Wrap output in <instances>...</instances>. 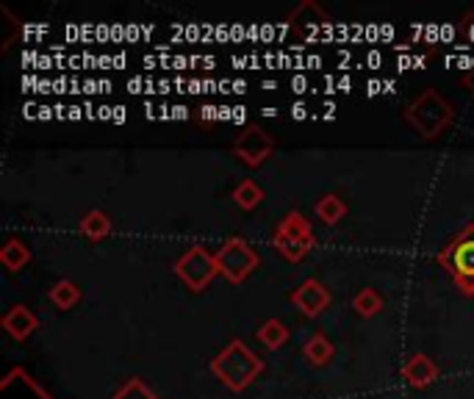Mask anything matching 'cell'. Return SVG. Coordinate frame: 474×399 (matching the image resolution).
I'll return each mask as SVG.
<instances>
[{"mask_svg":"<svg viewBox=\"0 0 474 399\" xmlns=\"http://www.w3.org/2000/svg\"><path fill=\"white\" fill-rule=\"evenodd\" d=\"M211 372H214V377L222 383V385H228L231 391H244V388H250L252 385V380L263 372V363H261V358L242 342V339H233L222 353H217L214 358H211Z\"/></svg>","mask_w":474,"mask_h":399,"instance_id":"6da1fadb","label":"cell"},{"mask_svg":"<svg viewBox=\"0 0 474 399\" xmlns=\"http://www.w3.org/2000/svg\"><path fill=\"white\" fill-rule=\"evenodd\" d=\"M405 119L414 125V130L422 139H438L441 133L449 130L455 111H452V103L441 92L425 89L419 97H414L408 103V108H405Z\"/></svg>","mask_w":474,"mask_h":399,"instance_id":"7a4b0ae2","label":"cell"},{"mask_svg":"<svg viewBox=\"0 0 474 399\" xmlns=\"http://www.w3.org/2000/svg\"><path fill=\"white\" fill-rule=\"evenodd\" d=\"M438 263L463 294L474 297V222L460 228L438 252Z\"/></svg>","mask_w":474,"mask_h":399,"instance_id":"3957f363","label":"cell"},{"mask_svg":"<svg viewBox=\"0 0 474 399\" xmlns=\"http://www.w3.org/2000/svg\"><path fill=\"white\" fill-rule=\"evenodd\" d=\"M273 244H275V250H278L286 261L297 263V261H303V258L311 252V247L316 244V236H314L311 222H308L300 211H289V214L278 222V228H275V233H273Z\"/></svg>","mask_w":474,"mask_h":399,"instance_id":"277c9868","label":"cell"},{"mask_svg":"<svg viewBox=\"0 0 474 399\" xmlns=\"http://www.w3.org/2000/svg\"><path fill=\"white\" fill-rule=\"evenodd\" d=\"M175 275L186 283V289L191 292H202L217 275H220V266H217V255H211L206 247H189L178 261H175Z\"/></svg>","mask_w":474,"mask_h":399,"instance_id":"5b68a950","label":"cell"},{"mask_svg":"<svg viewBox=\"0 0 474 399\" xmlns=\"http://www.w3.org/2000/svg\"><path fill=\"white\" fill-rule=\"evenodd\" d=\"M217 266H220V275H225L231 283H244L258 266V252L244 239L231 236L217 250Z\"/></svg>","mask_w":474,"mask_h":399,"instance_id":"8992f818","label":"cell"},{"mask_svg":"<svg viewBox=\"0 0 474 399\" xmlns=\"http://www.w3.org/2000/svg\"><path fill=\"white\" fill-rule=\"evenodd\" d=\"M233 153H236V159L244 164V167H261L263 161H269L273 159V153H275V139L269 137V133L263 130V128H258V125H247L239 137H236V142H233Z\"/></svg>","mask_w":474,"mask_h":399,"instance_id":"52a82bcc","label":"cell"},{"mask_svg":"<svg viewBox=\"0 0 474 399\" xmlns=\"http://www.w3.org/2000/svg\"><path fill=\"white\" fill-rule=\"evenodd\" d=\"M292 302H294L305 316L316 319V316L330 305V292H327L325 283H319L316 278H308V281H303V283L294 289Z\"/></svg>","mask_w":474,"mask_h":399,"instance_id":"ba28073f","label":"cell"},{"mask_svg":"<svg viewBox=\"0 0 474 399\" xmlns=\"http://www.w3.org/2000/svg\"><path fill=\"white\" fill-rule=\"evenodd\" d=\"M330 17L314 4V0H305V4H300L292 15H289V28L300 36H311L316 34L322 26H327Z\"/></svg>","mask_w":474,"mask_h":399,"instance_id":"9c48e42d","label":"cell"},{"mask_svg":"<svg viewBox=\"0 0 474 399\" xmlns=\"http://www.w3.org/2000/svg\"><path fill=\"white\" fill-rule=\"evenodd\" d=\"M402 377H405V383H408L411 388H428L438 377V366L433 363L430 355L414 353L402 366Z\"/></svg>","mask_w":474,"mask_h":399,"instance_id":"30bf717a","label":"cell"},{"mask_svg":"<svg viewBox=\"0 0 474 399\" xmlns=\"http://www.w3.org/2000/svg\"><path fill=\"white\" fill-rule=\"evenodd\" d=\"M36 327H39V319H36V313H34L31 308H26V305H15V308H9L6 316H4V330L9 332V336H12L15 342H26Z\"/></svg>","mask_w":474,"mask_h":399,"instance_id":"8fae6325","label":"cell"},{"mask_svg":"<svg viewBox=\"0 0 474 399\" xmlns=\"http://www.w3.org/2000/svg\"><path fill=\"white\" fill-rule=\"evenodd\" d=\"M255 339L266 347V350H281L286 342H289V330L281 319H266L258 332H255Z\"/></svg>","mask_w":474,"mask_h":399,"instance_id":"7c38bea8","label":"cell"},{"mask_svg":"<svg viewBox=\"0 0 474 399\" xmlns=\"http://www.w3.org/2000/svg\"><path fill=\"white\" fill-rule=\"evenodd\" d=\"M28 261H31V250L20 239H9L4 250H0V263H4L9 272H20L23 266H28Z\"/></svg>","mask_w":474,"mask_h":399,"instance_id":"4fadbf2b","label":"cell"},{"mask_svg":"<svg viewBox=\"0 0 474 399\" xmlns=\"http://www.w3.org/2000/svg\"><path fill=\"white\" fill-rule=\"evenodd\" d=\"M316 217L325 225H338L347 217V203L338 194H325V197H319V203H316Z\"/></svg>","mask_w":474,"mask_h":399,"instance_id":"5bb4252c","label":"cell"},{"mask_svg":"<svg viewBox=\"0 0 474 399\" xmlns=\"http://www.w3.org/2000/svg\"><path fill=\"white\" fill-rule=\"evenodd\" d=\"M303 353H305V361H308L311 366H327V363L333 361V355H335L333 344L327 342V336H322V332H316V336H311V339L305 342Z\"/></svg>","mask_w":474,"mask_h":399,"instance_id":"9a60e30c","label":"cell"},{"mask_svg":"<svg viewBox=\"0 0 474 399\" xmlns=\"http://www.w3.org/2000/svg\"><path fill=\"white\" fill-rule=\"evenodd\" d=\"M261 200H263V191H261V186H258L255 180H242V183L233 189V203H236V209H242V211H255Z\"/></svg>","mask_w":474,"mask_h":399,"instance_id":"2e32d148","label":"cell"},{"mask_svg":"<svg viewBox=\"0 0 474 399\" xmlns=\"http://www.w3.org/2000/svg\"><path fill=\"white\" fill-rule=\"evenodd\" d=\"M81 300V289L73 283V281H58L53 289H50V302L61 311H70L76 302Z\"/></svg>","mask_w":474,"mask_h":399,"instance_id":"e0dca14e","label":"cell"},{"mask_svg":"<svg viewBox=\"0 0 474 399\" xmlns=\"http://www.w3.org/2000/svg\"><path fill=\"white\" fill-rule=\"evenodd\" d=\"M81 233L92 241H100L111 233V220L103 214V211H89L84 220H81Z\"/></svg>","mask_w":474,"mask_h":399,"instance_id":"ac0fdd59","label":"cell"},{"mask_svg":"<svg viewBox=\"0 0 474 399\" xmlns=\"http://www.w3.org/2000/svg\"><path fill=\"white\" fill-rule=\"evenodd\" d=\"M353 308L356 313H361L364 319H372L383 311V297L375 292V289H361L356 297H353Z\"/></svg>","mask_w":474,"mask_h":399,"instance_id":"d6986e66","label":"cell"},{"mask_svg":"<svg viewBox=\"0 0 474 399\" xmlns=\"http://www.w3.org/2000/svg\"><path fill=\"white\" fill-rule=\"evenodd\" d=\"M111 399H159V394L150 391L142 377H130L117 388V394Z\"/></svg>","mask_w":474,"mask_h":399,"instance_id":"ffe728a7","label":"cell"},{"mask_svg":"<svg viewBox=\"0 0 474 399\" xmlns=\"http://www.w3.org/2000/svg\"><path fill=\"white\" fill-rule=\"evenodd\" d=\"M463 84L474 92V73H469V76H463Z\"/></svg>","mask_w":474,"mask_h":399,"instance_id":"44dd1931","label":"cell"}]
</instances>
